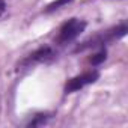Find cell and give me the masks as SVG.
<instances>
[{"mask_svg":"<svg viewBox=\"0 0 128 128\" xmlns=\"http://www.w3.org/2000/svg\"><path fill=\"white\" fill-rule=\"evenodd\" d=\"M86 29V21L80 20V18H70L68 21H65L59 32H57V36L54 38V42L59 44V45H65V44H70L72 41H76Z\"/></svg>","mask_w":128,"mask_h":128,"instance_id":"2","label":"cell"},{"mask_svg":"<svg viewBox=\"0 0 128 128\" xmlns=\"http://www.w3.org/2000/svg\"><path fill=\"white\" fill-rule=\"evenodd\" d=\"M128 32V27H126V23H120L119 26H114L112 29H107V30H102V32H98L92 36H89L88 39H84L83 42H80L77 47H76V53L78 51H84V50H89V48H98V47H104V44H108L112 41H116V39H120L126 35Z\"/></svg>","mask_w":128,"mask_h":128,"instance_id":"1","label":"cell"},{"mask_svg":"<svg viewBox=\"0 0 128 128\" xmlns=\"http://www.w3.org/2000/svg\"><path fill=\"white\" fill-rule=\"evenodd\" d=\"M5 8H6V5H5V0H0V15H2V14L5 12Z\"/></svg>","mask_w":128,"mask_h":128,"instance_id":"8","label":"cell"},{"mask_svg":"<svg viewBox=\"0 0 128 128\" xmlns=\"http://www.w3.org/2000/svg\"><path fill=\"white\" fill-rule=\"evenodd\" d=\"M51 116L47 114V113H39V114H35V118L29 122V126H39V125H44L47 124V120L50 119Z\"/></svg>","mask_w":128,"mask_h":128,"instance_id":"6","label":"cell"},{"mask_svg":"<svg viewBox=\"0 0 128 128\" xmlns=\"http://www.w3.org/2000/svg\"><path fill=\"white\" fill-rule=\"evenodd\" d=\"M106 59H107V50L106 48H100V51H96L95 54H92L89 57V63L94 65V66H96V65H101Z\"/></svg>","mask_w":128,"mask_h":128,"instance_id":"5","label":"cell"},{"mask_svg":"<svg viewBox=\"0 0 128 128\" xmlns=\"http://www.w3.org/2000/svg\"><path fill=\"white\" fill-rule=\"evenodd\" d=\"M56 57V51L53 47L50 45H44V47H39L36 48L35 51L29 53L24 59H21V62L18 63V70H29L38 63H45V62H50Z\"/></svg>","mask_w":128,"mask_h":128,"instance_id":"3","label":"cell"},{"mask_svg":"<svg viewBox=\"0 0 128 128\" xmlns=\"http://www.w3.org/2000/svg\"><path fill=\"white\" fill-rule=\"evenodd\" d=\"M72 0H54V2H51L47 8H45V12H53V11H57L60 9L62 6H65L68 3H71Z\"/></svg>","mask_w":128,"mask_h":128,"instance_id":"7","label":"cell"},{"mask_svg":"<svg viewBox=\"0 0 128 128\" xmlns=\"http://www.w3.org/2000/svg\"><path fill=\"white\" fill-rule=\"evenodd\" d=\"M100 78V72L96 70H89V71H84L72 78H70L65 84V94H72V92H77L80 89H83L84 86L88 84H92L95 83L96 80Z\"/></svg>","mask_w":128,"mask_h":128,"instance_id":"4","label":"cell"}]
</instances>
